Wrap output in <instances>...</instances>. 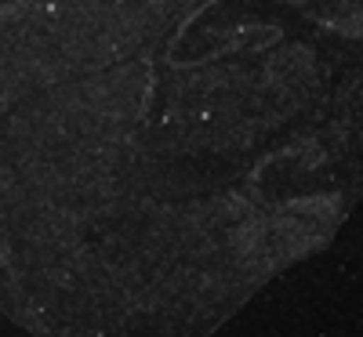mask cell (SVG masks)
Listing matches in <instances>:
<instances>
[{"label":"cell","instance_id":"obj_1","mask_svg":"<svg viewBox=\"0 0 363 337\" xmlns=\"http://www.w3.org/2000/svg\"><path fill=\"white\" fill-rule=\"evenodd\" d=\"M363 200V0H0V287L48 337H211Z\"/></svg>","mask_w":363,"mask_h":337}]
</instances>
